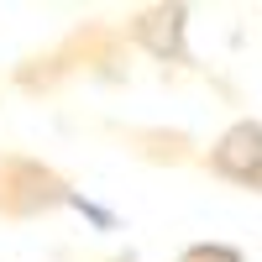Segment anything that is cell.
Returning a JSON list of instances; mask_svg holds the SVG:
<instances>
[{
	"label": "cell",
	"mask_w": 262,
	"mask_h": 262,
	"mask_svg": "<svg viewBox=\"0 0 262 262\" xmlns=\"http://www.w3.org/2000/svg\"><path fill=\"white\" fill-rule=\"evenodd\" d=\"M58 63L69 74H79V69H100V74H116V63H121V53H126V37H121V27H105V21H84V27H74L69 37L58 42Z\"/></svg>",
	"instance_id": "obj_4"
},
{
	"label": "cell",
	"mask_w": 262,
	"mask_h": 262,
	"mask_svg": "<svg viewBox=\"0 0 262 262\" xmlns=\"http://www.w3.org/2000/svg\"><path fill=\"white\" fill-rule=\"evenodd\" d=\"M184 32H189V11L184 6H142V11H131L126 27H121L126 42H137V48L147 58H158V63H189Z\"/></svg>",
	"instance_id": "obj_3"
},
{
	"label": "cell",
	"mask_w": 262,
	"mask_h": 262,
	"mask_svg": "<svg viewBox=\"0 0 262 262\" xmlns=\"http://www.w3.org/2000/svg\"><path fill=\"white\" fill-rule=\"evenodd\" d=\"M179 262H247V252L231 242H194L179 252Z\"/></svg>",
	"instance_id": "obj_5"
},
{
	"label": "cell",
	"mask_w": 262,
	"mask_h": 262,
	"mask_svg": "<svg viewBox=\"0 0 262 262\" xmlns=\"http://www.w3.org/2000/svg\"><path fill=\"white\" fill-rule=\"evenodd\" d=\"M63 205H74V184L53 163L0 152V221H42Z\"/></svg>",
	"instance_id": "obj_1"
},
{
	"label": "cell",
	"mask_w": 262,
	"mask_h": 262,
	"mask_svg": "<svg viewBox=\"0 0 262 262\" xmlns=\"http://www.w3.org/2000/svg\"><path fill=\"white\" fill-rule=\"evenodd\" d=\"M200 163L215 179H226V184L247 189V194H262V121H252V116L231 121L221 137L210 142V152Z\"/></svg>",
	"instance_id": "obj_2"
},
{
	"label": "cell",
	"mask_w": 262,
	"mask_h": 262,
	"mask_svg": "<svg viewBox=\"0 0 262 262\" xmlns=\"http://www.w3.org/2000/svg\"><path fill=\"white\" fill-rule=\"evenodd\" d=\"M105 262H137V257H105Z\"/></svg>",
	"instance_id": "obj_6"
}]
</instances>
